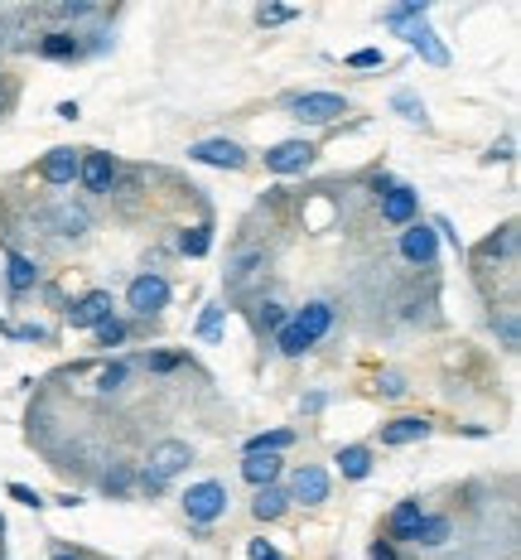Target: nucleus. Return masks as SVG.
Returning <instances> with one entry per match:
<instances>
[{"instance_id": "10", "label": "nucleus", "mask_w": 521, "mask_h": 560, "mask_svg": "<svg viewBox=\"0 0 521 560\" xmlns=\"http://www.w3.org/2000/svg\"><path fill=\"white\" fill-rule=\"evenodd\" d=\"M290 324H295V329H300V334L309 338V343H319V338H324V334L333 329V305H324V300H314V305H304L300 314L290 319Z\"/></svg>"}, {"instance_id": "8", "label": "nucleus", "mask_w": 521, "mask_h": 560, "mask_svg": "<svg viewBox=\"0 0 521 560\" xmlns=\"http://www.w3.org/2000/svg\"><path fill=\"white\" fill-rule=\"evenodd\" d=\"M78 179H83L92 194H111V184H116V160L102 155V150H87L83 165H78Z\"/></svg>"}, {"instance_id": "40", "label": "nucleus", "mask_w": 521, "mask_h": 560, "mask_svg": "<svg viewBox=\"0 0 521 560\" xmlns=\"http://www.w3.org/2000/svg\"><path fill=\"white\" fill-rule=\"evenodd\" d=\"M256 20H261V25H280V20H290V10H275V5H261V10H256Z\"/></svg>"}, {"instance_id": "35", "label": "nucleus", "mask_w": 521, "mask_h": 560, "mask_svg": "<svg viewBox=\"0 0 521 560\" xmlns=\"http://www.w3.org/2000/svg\"><path fill=\"white\" fill-rule=\"evenodd\" d=\"M10 498H15V503H25V507H44V498H39L34 488H25V483H10Z\"/></svg>"}, {"instance_id": "9", "label": "nucleus", "mask_w": 521, "mask_h": 560, "mask_svg": "<svg viewBox=\"0 0 521 560\" xmlns=\"http://www.w3.org/2000/svg\"><path fill=\"white\" fill-rule=\"evenodd\" d=\"M102 319H111V295L107 290H92V295H83L78 305L68 309V324H73V329H97Z\"/></svg>"}, {"instance_id": "25", "label": "nucleus", "mask_w": 521, "mask_h": 560, "mask_svg": "<svg viewBox=\"0 0 521 560\" xmlns=\"http://www.w3.org/2000/svg\"><path fill=\"white\" fill-rule=\"evenodd\" d=\"M5 266H10V290H29V285L39 280V266H34L29 256H20V252H10Z\"/></svg>"}, {"instance_id": "20", "label": "nucleus", "mask_w": 521, "mask_h": 560, "mask_svg": "<svg viewBox=\"0 0 521 560\" xmlns=\"http://www.w3.org/2000/svg\"><path fill=\"white\" fill-rule=\"evenodd\" d=\"M333 464L343 469V478H367L372 474V449L348 445V449H338V459H333Z\"/></svg>"}, {"instance_id": "44", "label": "nucleus", "mask_w": 521, "mask_h": 560, "mask_svg": "<svg viewBox=\"0 0 521 560\" xmlns=\"http://www.w3.org/2000/svg\"><path fill=\"white\" fill-rule=\"evenodd\" d=\"M54 560H78V556H54Z\"/></svg>"}, {"instance_id": "2", "label": "nucleus", "mask_w": 521, "mask_h": 560, "mask_svg": "<svg viewBox=\"0 0 521 560\" xmlns=\"http://www.w3.org/2000/svg\"><path fill=\"white\" fill-rule=\"evenodd\" d=\"M184 512H189V522H218L222 512H227V488H222L218 478L193 483L189 493H184Z\"/></svg>"}, {"instance_id": "37", "label": "nucleus", "mask_w": 521, "mask_h": 560, "mask_svg": "<svg viewBox=\"0 0 521 560\" xmlns=\"http://www.w3.org/2000/svg\"><path fill=\"white\" fill-rule=\"evenodd\" d=\"M247 556H251V560H285V556H280V551L271 546V541H251Z\"/></svg>"}, {"instance_id": "4", "label": "nucleus", "mask_w": 521, "mask_h": 560, "mask_svg": "<svg viewBox=\"0 0 521 560\" xmlns=\"http://www.w3.org/2000/svg\"><path fill=\"white\" fill-rule=\"evenodd\" d=\"M126 300H131V309H136V314H160V309L169 305V280L155 276V271H145V276L131 280Z\"/></svg>"}, {"instance_id": "1", "label": "nucleus", "mask_w": 521, "mask_h": 560, "mask_svg": "<svg viewBox=\"0 0 521 560\" xmlns=\"http://www.w3.org/2000/svg\"><path fill=\"white\" fill-rule=\"evenodd\" d=\"M189 464H193V449L184 445V440H160V445L150 449V459H145L140 488H145V493H165L169 478H179Z\"/></svg>"}, {"instance_id": "24", "label": "nucleus", "mask_w": 521, "mask_h": 560, "mask_svg": "<svg viewBox=\"0 0 521 560\" xmlns=\"http://www.w3.org/2000/svg\"><path fill=\"white\" fill-rule=\"evenodd\" d=\"M295 445V430H271V435H251L247 454H280V449Z\"/></svg>"}, {"instance_id": "22", "label": "nucleus", "mask_w": 521, "mask_h": 560, "mask_svg": "<svg viewBox=\"0 0 521 560\" xmlns=\"http://www.w3.org/2000/svg\"><path fill=\"white\" fill-rule=\"evenodd\" d=\"M411 541H420V546H444L449 541V517H420V527H415V536Z\"/></svg>"}, {"instance_id": "13", "label": "nucleus", "mask_w": 521, "mask_h": 560, "mask_svg": "<svg viewBox=\"0 0 521 560\" xmlns=\"http://www.w3.org/2000/svg\"><path fill=\"white\" fill-rule=\"evenodd\" d=\"M406 39H411V49L415 54H425L435 68H449V49L439 44V34L430 25H406Z\"/></svg>"}, {"instance_id": "42", "label": "nucleus", "mask_w": 521, "mask_h": 560, "mask_svg": "<svg viewBox=\"0 0 521 560\" xmlns=\"http://www.w3.org/2000/svg\"><path fill=\"white\" fill-rule=\"evenodd\" d=\"M372 560H396V551H391V541H372Z\"/></svg>"}, {"instance_id": "21", "label": "nucleus", "mask_w": 521, "mask_h": 560, "mask_svg": "<svg viewBox=\"0 0 521 560\" xmlns=\"http://www.w3.org/2000/svg\"><path fill=\"white\" fill-rule=\"evenodd\" d=\"M420 517H425L420 503H401L396 512H391V536H396V541H411L415 527H420Z\"/></svg>"}, {"instance_id": "28", "label": "nucleus", "mask_w": 521, "mask_h": 560, "mask_svg": "<svg viewBox=\"0 0 521 560\" xmlns=\"http://www.w3.org/2000/svg\"><path fill=\"white\" fill-rule=\"evenodd\" d=\"M517 252V227H502V237L483 242V256H512Z\"/></svg>"}, {"instance_id": "26", "label": "nucleus", "mask_w": 521, "mask_h": 560, "mask_svg": "<svg viewBox=\"0 0 521 560\" xmlns=\"http://www.w3.org/2000/svg\"><path fill=\"white\" fill-rule=\"evenodd\" d=\"M275 343H280V353H285V358H300L304 348H309V338H304L295 324H285V329L275 334Z\"/></svg>"}, {"instance_id": "33", "label": "nucleus", "mask_w": 521, "mask_h": 560, "mask_svg": "<svg viewBox=\"0 0 521 560\" xmlns=\"http://www.w3.org/2000/svg\"><path fill=\"white\" fill-rule=\"evenodd\" d=\"M126 377H131V367H126V363H111L107 372H102V382H97V387H102V392H116Z\"/></svg>"}, {"instance_id": "6", "label": "nucleus", "mask_w": 521, "mask_h": 560, "mask_svg": "<svg viewBox=\"0 0 521 560\" xmlns=\"http://www.w3.org/2000/svg\"><path fill=\"white\" fill-rule=\"evenodd\" d=\"M309 165H314V145L309 140H280L275 150H266V169H275V174H300Z\"/></svg>"}, {"instance_id": "41", "label": "nucleus", "mask_w": 521, "mask_h": 560, "mask_svg": "<svg viewBox=\"0 0 521 560\" xmlns=\"http://www.w3.org/2000/svg\"><path fill=\"white\" fill-rule=\"evenodd\" d=\"M179 363H184L179 353H155V358H150V367H155V372H174Z\"/></svg>"}, {"instance_id": "18", "label": "nucleus", "mask_w": 521, "mask_h": 560, "mask_svg": "<svg viewBox=\"0 0 521 560\" xmlns=\"http://www.w3.org/2000/svg\"><path fill=\"white\" fill-rule=\"evenodd\" d=\"M39 54L44 58H78L83 54V39H78V34H68V29H54V34H44V39H39Z\"/></svg>"}, {"instance_id": "11", "label": "nucleus", "mask_w": 521, "mask_h": 560, "mask_svg": "<svg viewBox=\"0 0 521 560\" xmlns=\"http://www.w3.org/2000/svg\"><path fill=\"white\" fill-rule=\"evenodd\" d=\"M49 227H54L58 237H83L87 227H92V218H87V208H78V203H54L49 208Z\"/></svg>"}, {"instance_id": "32", "label": "nucleus", "mask_w": 521, "mask_h": 560, "mask_svg": "<svg viewBox=\"0 0 521 560\" xmlns=\"http://www.w3.org/2000/svg\"><path fill=\"white\" fill-rule=\"evenodd\" d=\"M218 329H222V305H208V309H203V319H198V334L218 338Z\"/></svg>"}, {"instance_id": "39", "label": "nucleus", "mask_w": 521, "mask_h": 560, "mask_svg": "<svg viewBox=\"0 0 521 560\" xmlns=\"http://www.w3.org/2000/svg\"><path fill=\"white\" fill-rule=\"evenodd\" d=\"M377 387H382V396H401V392H406V382H401L396 372H382V382H377Z\"/></svg>"}, {"instance_id": "16", "label": "nucleus", "mask_w": 521, "mask_h": 560, "mask_svg": "<svg viewBox=\"0 0 521 560\" xmlns=\"http://www.w3.org/2000/svg\"><path fill=\"white\" fill-rule=\"evenodd\" d=\"M430 435V420H420V416H406V420H391L382 430V440L386 445H420Z\"/></svg>"}, {"instance_id": "17", "label": "nucleus", "mask_w": 521, "mask_h": 560, "mask_svg": "<svg viewBox=\"0 0 521 560\" xmlns=\"http://www.w3.org/2000/svg\"><path fill=\"white\" fill-rule=\"evenodd\" d=\"M382 218L386 223H396V227H406L415 218V194L401 184V189H386V198H382Z\"/></svg>"}, {"instance_id": "7", "label": "nucleus", "mask_w": 521, "mask_h": 560, "mask_svg": "<svg viewBox=\"0 0 521 560\" xmlns=\"http://www.w3.org/2000/svg\"><path fill=\"white\" fill-rule=\"evenodd\" d=\"M439 252V232L425 223H406V232H401V256L411 261V266H430Z\"/></svg>"}, {"instance_id": "30", "label": "nucleus", "mask_w": 521, "mask_h": 560, "mask_svg": "<svg viewBox=\"0 0 521 560\" xmlns=\"http://www.w3.org/2000/svg\"><path fill=\"white\" fill-rule=\"evenodd\" d=\"M256 324H261L266 334H280V329L290 324V319H285V305H271V300H266V305H261V314H256Z\"/></svg>"}, {"instance_id": "5", "label": "nucleus", "mask_w": 521, "mask_h": 560, "mask_svg": "<svg viewBox=\"0 0 521 560\" xmlns=\"http://www.w3.org/2000/svg\"><path fill=\"white\" fill-rule=\"evenodd\" d=\"M189 155L198 160V165H218V169L247 165V150H242L237 140H198V145H189Z\"/></svg>"}, {"instance_id": "19", "label": "nucleus", "mask_w": 521, "mask_h": 560, "mask_svg": "<svg viewBox=\"0 0 521 560\" xmlns=\"http://www.w3.org/2000/svg\"><path fill=\"white\" fill-rule=\"evenodd\" d=\"M261 271H266V252H247V256H237V266H232V276H227V285H232V290L242 295V290H247L251 280L261 276Z\"/></svg>"}, {"instance_id": "27", "label": "nucleus", "mask_w": 521, "mask_h": 560, "mask_svg": "<svg viewBox=\"0 0 521 560\" xmlns=\"http://www.w3.org/2000/svg\"><path fill=\"white\" fill-rule=\"evenodd\" d=\"M184 256H203L208 247H213V227H193V232H184Z\"/></svg>"}, {"instance_id": "12", "label": "nucleus", "mask_w": 521, "mask_h": 560, "mask_svg": "<svg viewBox=\"0 0 521 560\" xmlns=\"http://www.w3.org/2000/svg\"><path fill=\"white\" fill-rule=\"evenodd\" d=\"M78 165H83L78 150H49L44 165H39V174H44L49 184H73V179H78Z\"/></svg>"}, {"instance_id": "29", "label": "nucleus", "mask_w": 521, "mask_h": 560, "mask_svg": "<svg viewBox=\"0 0 521 560\" xmlns=\"http://www.w3.org/2000/svg\"><path fill=\"white\" fill-rule=\"evenodd\" d=\"M131 483H136L131 464H116V469H111V474L102 478V488H107V493H116V498H121V493H131Z\"/></svg>"}, {"instance_id": "3", "label": "nucleus", "mask_w": 521, "mask_h": 560, "mask_svg": "<svg viewBox=\"0 0 521 560\" xmlns=\"http://www.w3.org/2000/svg\"><path fill=\"white\" fill-rule=\"evenodd\" d=\"M290 107H295V116L309 121V126H329V121H338V116L348 112V102H343L338 92H304Z\"/></svg>"}, {"instance_id": "34", "label": "nucleus", "mask_w": 521, "mask_h": 560, "mask_svg": "<svg viewBox=\"0 0 521 560\" xmlns=\"http://www.w3.org/2000/svg\"><path fill=\"white\" fill-rule=\"evenodd\" d=\"M396 112H406V116H411V121H425V107L415 102L411 92H396Z\"/></svg>"}, {"instance_id": "31", "label": "nucleus", "mask_w": 521, "mask_h": 560, "mask_svg": "<svg viewBox=\"0 0 521 560\" xmlns=\"http://www.w3.org/2000/svg\"><path fill=\"white\" fill-rule=\"evenodd\" d=\"M121 338H126V324H121V319H102V324H97V343H102V348H116Z\"/></svg>"}, {"instance_id": "36", "label": "nucleus", "mask_w": 521, "mask_h": 560, "mask_svg": "<svg viewBox=\"0 0 521 560\" xmlns=\"http://www.w3.org/2000/svg\"><path fill=\"white\" fill-rule=\"evenodd\" d=\"M497 329H502V343H507V348H517V314H512V309L497 319Z\"/></svg>"}, {"instance_id": "38", "label": "nucleus", "mask_w": 521, "mask_h": 560, "mask_svg": "<svg viewBox=\"0 0 521 560\" xmlns=\"http://www.w3.org/2000/svg\"><path fill=\"white\" fill-rule=\"evenodd\" d=\"M353 68H382V49H362V54L348 58Z\"/></svg>"}, {"instance_id": "43", "label": "nucleus", "mask_w": 521, "mask_h": 560, "mask_svg": "<svg viewBox=\"0 0 521 560\" xmlns=\"http://www.w3.org/2000/svg\"><path fill=\"white\" fill-rule=\"evenodd\" d=\"M5 102H10V92H5V87H0V112H5Z\"/></svg>"}, {"instance_id": "14", "label": "nucleus", "mask_w": 521, "mask_h": 560, "mask_svg": "<svg viewBox=\"0 0 521 560\" xmlns=\"http://www.w3.org/2000/svg\"><path fill=\"white\" fill-rule=\"evenodd\" d=\"M295 498L300 503H324L329 498V474L319 464H304L300 474H295Z\"/></svg>"}, {"instance_id": "15", "label": "nucleus", "mask_w": 521, "mask_h": 560, "mask_svg": "<svg viewBox=\"0 0 521 560\" xmlns=\"http://www.w3.org/2000/svg\"><path fill=\"white\" fill-rule=\"evenodd\" d=\"M242 478L256 483V488H271L275 478H280V454H247L242 459Z\"/></svg>"}, {"instance_id": "23", "label": "nucleus", "mask_w": 521, "mask_h": 560, "mask_svg": "<svg viewBox=\"0 0 521 560\" xmlns=\"http://www.w3.org/2000/svg\"><path fill=\"white\" fill-rule=\"evenodd\" d=\"M285 503H290V498H285V493H280V488H261V493H256V503H251V512H256V517H261V522H275V517H280V512H285Z\"/></svg>"}]
</instances>
